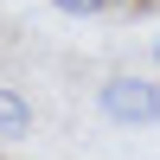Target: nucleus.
<instances>
[{
  "label": "nucleus",
  "mask_w": 160,
  "mask_h": 160,
  "mask_svg": "<svg viewBox=\"0 0 160 160\" xmlns=\"http://www.w3.org/2000/svg\"><path fill=\"white\" fill-rule=\"evenodd\" d=\"M58 13H77V19H96V13H115L122 0H51Z\"/></svg>",
  "instance_id": "nucleus-3"
},
{
  "label": "nucleus",
  "mask_w": 160,
  "mask_h": 160,
  "mask_svg": "<svg viewBox=\"0 0 160 160\" xmlns=\"http://www.w3.org/2000/svg\"><path fill=\"white\" fill-rule=\"evenodd\" d=\"M26 128H32V109H26V96L0 83V148H7V141H26Z\"/></svg>",
  "instance_id": "nucleus-2"
},
{
  "label": "nucleus",
  "mask_w": 160,
  "mask_h": 160,
  "mask_svg": "<svg viewBox=\"0 0 160 160\" xmlns=\"http://www.w3.org/2000/svg\"><path fill=\"white\" fill-rule=\"evenodd\" d=\"M96 109H102V122H115V128H148V122H160V83L122 71V77H109V83L96 90Z\"/></svg>",
  "instance_id": "nucleus-1"
},
{
  "label": "nucleus",
  "mask_w": 160,
  "mask_h": 160,
  "mask_svg": "<svg viewBox=\"0 0 160 160\" xmlns=\"http://www.w3.org/2000/svg\"><path fill=\"white\" fill-rule=\"evenodd\" d=\"M154 64H160V38H154Z\"/></svg>",
  "instance_id": "nucleus-4"
}]
</instances>
